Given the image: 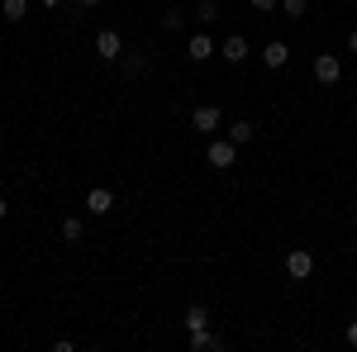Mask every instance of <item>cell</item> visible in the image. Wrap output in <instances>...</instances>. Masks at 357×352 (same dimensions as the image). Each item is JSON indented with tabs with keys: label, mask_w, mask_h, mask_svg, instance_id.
I'll return each mask as SVG.
<instances>
[{
	"label": "cell",
	"mask_w": 357,
	"mask_h": 352,
	"mask_svg": "<svg viewBox=\"0 0 357 352\" xmlns=\"http://www.w3.org/2000/svg\"><path fill=\"white\" fill-rule=\"evenodd\" d=\"M262 62H267V67H272V72H281V67H286V62H291V48H286V43H281V38H272V43H267V48H262Z\"/></svg>",
	"instance_id": "9"
},
{
	"label": "cell",
	"mask_w": 357,
	"mask_h": 352,
	"mask_svg": "<svg viewBox=\"0 0 357 352\" xmlns=\"http://www.w3.org/2000/svg\"><path fill=\"white\" fill-rule=\"evenodd\" d=\"M195 15L210 24V20H220V5H215V0H200V10H195Z\"/></svg>",
	"instance_id": "16"
},
{
	"label": "cell",
	"mask_w": 357,
	"mask_h": 352,
	"mask_svg": "<svg viewBox=\"0 0 357 352\" xmlns=\"http://www.w3.org/2000/svg\"><path fill=\"white\" fill-rule=\"evenodd\" d=\"M86 210H91V215H110V210H114V190L91 186V190H86Z\"/></svg>",
	"instance_id": "7"
},
{
	"label": "cell",
	"mask_w": 357,
	"mask_h": 352,
	"mask_svg": "<svg viewBox=\"0 0 357 352\" xmlns=\"http://www.w3.org/2000/svg\"><path fill=\"white\" fill-rule=\"evenodd\" d=\"M119 53H124V38H119L114 29H100V33H96V57H100V62H114Z\"/></svg>",
	"instance_id": "3"
},
{
	"label": "cell",
	"mask_w": 357,
	"mask_h": 352,
	"mask_svg": "<svg viewBox=\"0 0 357 352\" xmlns=\"http://www.w3.org/2000/svg\"><path fill=\"white\" fill-rule=\"evenodd\" d=\"M234 158H238V148H234L229 138H220V143H210V148H205V162L215 167V171H229V167H234Z\"/></svg>",
	"instance_id": "1"
},
{
	"label": "cell",
	"mask_w": 357,
	"mask_h": 352,
	"mask_svg": "<svg viewBox=\"0 0 357 352\" xmlns=\"http://www.w3.org/2000/svg\"><path fill=\"white\" fill-rule=\"evenodd\" d=\"M210 348H220V338H210V328H195L191 333V352H210Z\"/></svg>",
	"instance_id": "13"
},
{
	"label": "cell",
	"mask_w": 357,
	"mask_h": 352,
	"mask_svg": "<svg viewBox=\"0 0 357 352\" xmlns=\"http://www.w3.org/2000/svg\"><path fill=\"white\" fill-rule=\"evenodd\" d=\"M248 53H252V48H248V38H243V33H234V38H229V43L220 48V57H224V62H234V67H243Z\"/></svg>",
	"instance_id": "8"
},
{
	"label": "cell",
	"mask_w": 357,
	"mask_h": 352,
	"mask_svg": "<svg viewBox=\"0 0 357 352\" xmlns=\"http://www.w3.org/2000/svg\"><path fill=\"white\" fill-rule=\"evenodd\" d=\"M252 134H257V129H252L248 119H238V124H229V143H234V148H243V143H252Z\"/></svg>",
	"instance_id": "10"
},
{
	"label": "cell",
	"mask_w": 357,
	"mask_h": 352,
	"mask_svg": "<svg viewBox=\"0 0 357 352\" xmlns=\"http://www.w3.org/2000/svg\"><path fill=\"white\" fill-rule=\"evenodd\" d=\"M82 234H86L82 219H62V243H82Z\"/></svg>",
	"instance_id": "14"
},
{
	"label": "cell",
	"mask_w": 357,
	"mask_h": 352,
	"mask_svg": "<svg viewBox=\"0 0 357 352\" xmlns=\"http://www.w3.org/2000/svg\"><path fill=\"white\" fill-rule=\"evenodd\" d=\"M215 53H220V48H215L210 33H191V43H186V57H191V62H210Z\"/></svg>",
	"instance_id": "6"
},
{
	"label": "cell",
	"mask_w": 357,
	"mask_h": 352,
	"mask_svg": "<svg viewBox=\"0 0 357 352\" xmlns=\"http://www.w3.org/2000/svg\"><path fill=\"white\" fill-rule=\"evenodd\" d=\"M43 5H48V10H53V5H57V0H43Z\"/></svg>",
	"instance_id": "23"
},
{
	"label": "cell",
	"mask_w": 357,
	"mask_h": 352,
	"mask_svg": "<svg viewBox=\"0 0 357 352\" xmlns=\"http://www.w3.org/2000/svg\"><path fill=\"white\" fill-rule=\"evenodd\" d=\"M252 10H257V15H272V10H276V0H252Z\"/></svg>",
	"instance_id": "18"
},
{
	"label": "cell",
	"mask_w": 357,
	"mask_h": 352,
	"mask_svg": "<svg viewBox=\"0 0 357 352\" xmlns=\"http://www.w3.org/2000/svg\"><path fill=\"white\" fill-rule=\"evenodd\" d=\"M0 10H5V20H10V24H20V20L29 15V0H0Z\"/></svg>",
	"instance_id": "11"
},
{
	"label": "cell",
	"mask_w": 357,
	"mask_h": 352,
	"mask_svg": "<svg viewBox=\"0 0 357 352\" xmlns=\"http://www.w3.org/2000/svg\"><path fill=\"white\" fill-rule=\"evenodd\" d=\"M343 338H348V343H353V348H357V319H353V324H348V333H343Z\"/></svg>",
	"instance_id": "19"
},
{
	"label": "cell",
	"mask_w": 357,
	"mask_h": 352,
	"mask_svg": "<svg viewBox=\"0 0 357 352\" xmlns=\"http://www.w3.org/2000/svg\"><path fill=\"white\" fill-rule=\"evenodd\" d=\"M181 324L191 328V333H195V328H210V314H205V305H191V309H186V319H181Z\"/></svg>",
	"instance_id": "12"
},
{
	"label": "cell",
	"mask_w": 357,
	"mask_h": 352,
	"mask_svg": "<svg viewBox=\"0 0 357 352\" xmlns=\"http://www.w3.org/2000/svg\"><path fill=\"white\" fill-rule=\"evenodd\" d=\"M338 77H343V62H338L333 53L314 57V82H319V86H338Z\"/></svg>",
	"instance_id": "2"
},
{
	"label": "cell",
	"mask_w": 357,
	"mask_h": 352,
	"mask_svg": "<svg viewBox=\"0 0 357 352\" xmlns=\"http://www.w3.org/2000/svg\"><path fill=\"white\" fill-rule=\"evenodd\" d=\"M162 29H167V33H176V29H181V10H167V15H162Z\"/></svg>",
	"instance_id": "17"
},
{
	"label": "cell",
	"mask_w": 357,
	"mask_h": 352,
	"mask_svg": "<svg viewBox=\"0 0 357 352\" xmlns=\"http://www.w3.org/2000/svg\"><path fill=\"white\" fill-rule=\"evenodd\" d=\"M5 215H10V200H5V195H0V219H5Z\"/></svg>",
	"instance_id": "21"
},
{
	"label": "cell",
	"mask_w": 357,
	"mask_h": 352,
	"mask_svg": "<svg viewBox=\"0 0 357 352\" xmlns=\"http://www.w3.org/2000/svg\"><path fill=\"white\" fill-rule=\"evenodd\" d=\"M348 53H357V29H353V33H348Z\"/></svg>",
	"instance_id": "20"
},
{
	"label": "cell",
	"mask_w": 357,
	"mask_h": 352,
	"mask_svg": "<svg viewBox=\"0 0 357 352\" xmlns=\"http://www.w3.org/2000/svg\"><path fill=\"white\" fill-rule=\"evenodd\" d=\"M220 119H224L220 105H195L191 109V124L200 129V134H215V129H220Z\"/></svg>",
	"instance_id": "5"
},
{
	"label": "cell",
	"mask_w": 357,
	"mask_h": 352,
	"mask_svg": "<svg viewBox=\"0 0 357 352\" xmlns=\"http://www.w3.org/2000/svg\"><path fill=\"white\" fill-rule=\"evenodd\" d=\"M82 5H100V0H82Z\"/></svg>",
	"instance_id": "22"
},
{
	"label": "cell",
	"mask_w": 357,
	"mask_h": 352,
	"mask_svg": "<svg viewBox=\"0 0 357 352\" xmlns=\"http://www.w3.org/2000/svg\"><path fill=\"white\" fill-rule=\"evenodd\" d=\"M310 271H314V257H310L305 247H296V252H286V276H291V281H305Z\"/></svg>",
	"instance_id": "4"
},
{
	"label": "cell",
	"mask_w": 357,
	"mask_h": 352,
	"mask_svg": "<svg viewBox=\"0 0 357 352\" xmlns=\"http://www.w3.org/2000/svg\"><path fill=\"white\" fill-rule=\"evenodd\" d=\"M281 15L286 20H305V0H281Z\"/></svg>",
	"instance_id": "15"
}]
</instances>
